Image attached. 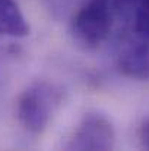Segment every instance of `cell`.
<instances>
[{"mask_svg": "<svg viewBox=\"0 0 149 151\" xmlns=\"http://www.w3.org/2000/svg\"><path fill=\"white\" fill-rule=\"evenodd\" d=\"M114 145V126L107 116L98 111L85 113L66 144L69 150H111Z\"/></svg>", "mask_w": 149, "mask_h": 151, "instance_id": "3", "label": "cell"}, {"mask_svg": "<svg viewBox=\"0 0 149 151\" xmlns=\"http://www.w3.org/2000/svg\"><path fill=\"white\" fill-rule=\"evenodd\" d=\"M63 103V90L48 81L28 85L16 101L19 125L29 134H43Z\"/></svg>", "mask_w": 149, "mask_h": 151, "instance_id": "1", "label": "cell"}, {"mask_svg": "<svg viewBox=\"0 0 149 151\" xmlns=\"http://www.w3.org/2000/svg\"><path fill=\"white\" fill-rule=\"evenodd\" d=\"M139 141H140L143 148L149 150V117L139 128Z\"/></svg>", "mask_w": 149, "mask_h": 151, "instance_id": "8", "label": "cell"}, {"mask_svg": "<svg viewBox=\"0 0 149 151\" xmlns=\"http://www.w3.org/2000/svg\"><path fill=\"white\" fill-rule=\"evenodd\" d=\"M133 22L136 34L149 40V0H138Z\"/></svg>", "mask_w": 149, "mask_h": 151, "instance_id": "6", "label": "cell"}, {"mask_svg": "<svg viewBox=\"0 0 149 151\" xmlns=\"http://www.w3.org/2000/svg\"><path fill=\"white\" fill-rule=\"evenodd\" d=\"M114 22L115 16L108 0H89L72 19L73 38L88 50L98 49L110 37Z\"/></svg>", "mask_w": 149, "mask_h": 151, "instance_id": "2", "label": "cell"}, {"mask_svg": "<svg viewBox=\"0 0 149 151\" xmlns=\"http://www.w3.org/2000/svg\"><path fill=\"white\" fill-rule=\"evenodd\" d=\"M117 65L120 72L138 81H149V40L140 35L127 38L118 51Z\"/></svg>", "mask_w": 149, "mask_h": 151, "instance_id": "4", "label": "cell"}, {"mask_svg": "<svg viewBox=\"0 0 149 151\" xmlns=\"http://www.w3.org/2000/svg\"><path fill=\"white\" fill-rule=\"evenodd\" d=\"M29 25L15 0H0V35L26 37Z\"/></svg>", "mask_w": 149, "mask_h": 151, "instance_id": "5", "label": "cell"}, {"mask_svg": "<svg viewBox=\"0 0 149 151\" xmlns=\"http://www.w3.org/2000/svg\"><path fill=\"white\" fill-rule=\"evenodd\" d=\"M115 19H120L123 22H129L133 19L135 9L138 0H108Z\"/></svg>", "mask_w": 149, "mask_h": 151, "instance_id": "7", "label": "cell"}]
</instances>
